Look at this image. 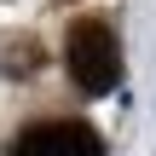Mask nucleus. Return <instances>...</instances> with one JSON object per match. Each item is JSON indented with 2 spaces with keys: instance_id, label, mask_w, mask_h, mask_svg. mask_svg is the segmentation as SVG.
Returning <instances> with one entry per match:
<instances>
[{
  "instance_id": "obj_2",
  "label": "nucleus",
  "mask_w": 156,
  "mask_h": 156,
  "mask_svg": "<svg viewBox=\"0 0 156 156\" xmlns=\"http://www.w3.org/2000/svg\"><path fill=\"white\" fill-rule=\"evenodd\" d=\"M12 156H104L87 122H35L12 139Z\"/></svg>"
},
{
  "instance_id": "obj_1",
  "label": "nucleus",
  "mask_w": 156,
  "mask_h": 156,
  "mask_svg": "<svg viewBox=\"0 0 156 156\" xmlns=\"http://www.w3.org/2000/svg\"><path fill=\"white\" fill-rule=\"evenodd\" d=\"M64 64H69V75H75L81 93H110L116 75H122L116 29H110L104 17H81V23H69V35H64Z\"/></svg>"
}]
</instances>
